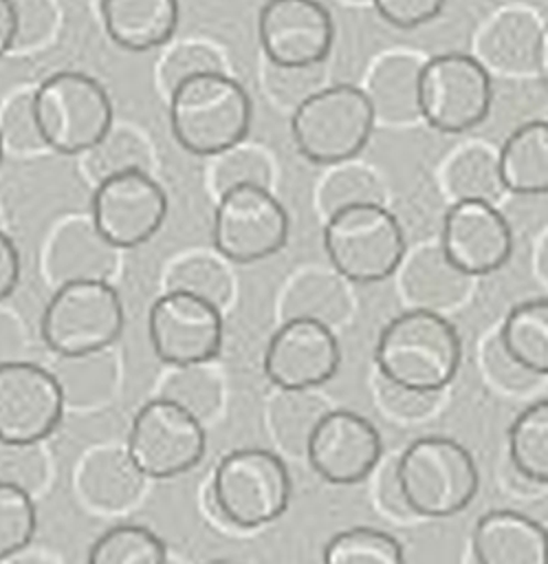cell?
<instances>
[{
    "mask_svg": "<svg viewBox=\"0 0 548 564\" xmlns=\"http://www.w3.org/2000/svg\"><path fill=\"white\" fill-rule=\"evenodd\" d=\"M462 361V341L456 326L442 315L407 308L385 324L374 346V366L381 377L423 392H445Z\"/></svg>",
    "mask_w": 548,
    "mask_h": 564,
    "instance_id": "cell-1",
    "label": "cell"
},
{
    "mask_svg": "<svg viewBox=\"0 0 548 564\" xmlns=\"http://www.w3.org/2000/svg\"><path fill=\"white\" fill-rule=\"evenodd\" d=\"M167 99L172 134L196 156L211 159L249 134L251 97L229 73L198 75L180 84Z\"/></svg>",
    "mask_w": 548,
    "mask_h": 564,
    "instance_id": "cell-2",
    "label": "cell"
},
{
    "mask_svg": "<svg viewBox=\"0 0 548 564\" xmlns=\"http://www.w3.org/2000/svg\"><path fill=\"white\" fill-rule=\"evenodd\" d=\"M396 478L412 516L451 518L464 511L480 489L471 452L449 436H420L396 460Z\"/></svg>",
    "mask_w": 548,
    "mask_h": 564,
    "instance_id": "cell-3",
    "label": "cell"
},
{
    "mask_svg": "<svg viewBox=\"0 0 548 564\" xmlns=\"http://www.w3.org/2000/svg\"><path fill=\"white\" fill-rule=\"evenodd\" d=\"M209 502L218 518L235 529L275 522L291 502V474L280 454L240 447L220 458L209 482Z\"/></svg>",
    "mask_w": 548,
    "mask_h": 564,
    "instance_id": "cell-4",
    "label": "cell"
},
{
    "mask_svg": "<svg viewBox=\"0 0 548 564\" xmlns=\"http://www.w3.org/2000/svg\"><path fill=\"white\" fill-rule=\"evenodd\" d=\"M374 123V110L363 88L332 84L291 115V134L304 159L335 165L352 161L368 145Z\"/></svg>",
    "mask_w": 548,
    "mask_h": 564,
    "instance_id": "cell-5",
    "label": "cell"
},
{
    "mask_svg": "<svg viewBox=\"0 0 548 564\" xmlns=\"http://www.w3.org/2000/svg\"><path fill=\"white\" fill-rule=\"evenodd\" d=\"M324 249L332 269L348 282L374 284L398 271L407 242L385 205H357L326 218Z\"/></svg>",
    "mask_w": 548,
    "mask_h": 564,
    "instance_id": "cell-6",
    "label": "cell"
},
{
    "mask_svg": "<svg viewBox=\"0 0 548 564\" xmlns=\"http://www.w3.org/2000/svg\"><path fill=\"white\" fill-rule=\"evenodd\" d=\"M123 326V302L108 280L57 286L40 319L42 339L57 357L108 350L121 337Z\"/></svg>",
    "mask_w": 548,
    "mask_h": 564,
    "instance_id": "cell-7",
    "label": "cell"
},
{
    "mask_svg": "<svg viewBox=\"0 0 548 564\" xmlns=\"http://www.w3.org/2000/svg\"><path fill=\"white\" fill-rule=\"evenodd\" d=\"M35 112L48 150L84 154L112 128L106 88L79 70L48 75L35 88Z\"/></svg>",
    "mask_w": 548,
    "mask_h": 564,
    "instance_id": "cell-8",
    "label": "cell"
},
{
    "mask_svg": "<svg viewBox=\"0 0 548 564\" xmlns=\"http://www.w3.org/2000/svg\"><path fill=\"white\" fill-rule=\"evenodd\" d=\"M491 73L469 53H440L420 70V115L438 132L458 134L482 123L491 110Z\"/></svg>",
    "mask_w": 548,
    "mask_h": 564,
    "instance_id": "cell-9",
    "label": "cell"
},
{
    "mask_svg": "<svg viewBox=\"0 0 548 564\" xmlns=\"http://www.w3.org/2000/svg\"><path fill=\"white\" fill-rule=\"evenodd\" d=\"M213 247L238 264L275 256L288 240V214L271 187L242 185L218 196Z\"/></svg>",
    "mask_w": 548,
    "mask_h": 564,
    "instance_id": "cell-10",
    "label": "cell"
},
{
    "mask_svg": "<svg viewBox=\"0 0 548 564\" xmlns=\"http://www.w3.org/2000/svg\"><path fill=\"white\" fill-rule=\"evenodd\" d=\"M205 447L202 421L163 397L139 408L128 434V452L147 478L189 471L202 460Z\"/></svg>",
    "mask_w": 548,
    "mask_h": 564,
    "instance_id": "cell-11",
    "label": "cell"
},
{
    "mask_svg": "<svg viewBox=\"0 0 548 564\" xmlns=\"http://www.w3.org/2000/svg\"><path fill=\"white\" fill-rule=\"evenodd\" d=\"M147 333L163 364H209L222 346V315L207 300L167 289L150 306Z\"/></svg>",
    "mask_w": 548,
    "mask_h": 564,
    "instance_id": "cell-12",
    "label": "cell"
},
{
    "mask_svg": "<svg viewBox=\"0 0 548 564\" xmlns=\"http://www.w3.org/2000/svg\"><path fill=\"white\" fill-rule=\"evenodd\" d=\"M167 196L150 172L136 170L95 185L90 218L117 249L147 242L165 223Z\"/></svg>",
    "mask_w": 548,
    "mask_h": 564,
    "instance_id": "cell-13",
    "label": "cell"
},
{
    "mask_svg": "<svg viewBox=\"0 0 548 564\" xmlns=\"http://www.w3.org/2000/svg\"><path fill=\"white\" fill-rule=\"evenodd\" d=\"M64 408L53 370L29 359L0 366V441L40 443L55 432Z\"/></svg>",
    "mask_w": 548,
    "mask_h": 564,
    "instance_id": "cell-14",
    "label": "cell"
},
{
    "mask_svg": "<svg viewBox=\"0 0 548 564\" xmlns=\"http://www.w3.org/2000/svg\"><path fill=\"white\" fill-rule=\"evenodd\" d=\"M257 37L266 62L310 66L326 62L335 24L319 0H266L257 15Z\"/></svg>",
    "mask_w": 548,
    "mask_h": 564,
    "instance_id": "cell-15",
    "label": "cell"
},
{
    "mask_svg": "<svg viewBox=\"0 0 548 564\" xmlns=\"http://www.w3.org/2000/svg\"><path fill=\"white\" fill-rule=\"evenodd\" d=\"M339 364L335 328L313 319H284L264 350L266 377L286 390H315L337 375Z\"/></svg>",
    "mask_w": 548,
    "mask_h": 564,
    "instance_id": "cell-16",
    "label": "cell"
},
{
    "mask_svg": "<svg viewBox=\"0 0 548 564\" xmlns=\"http://www.w3.org/2000/svg\"><path fill=\"white\" fill-rule=\"evenodd\" d=\"M381 452V434L370 419L352 410L330 408L308 441L306 460L326 482L354 485L374 471Z\"/></svg>",
    "mask_w": 548,
    "mask_h": 564,
    "instance_id": "cell-17",
    "label": "cell"
},
{
    "mask_svg": "<svg viewBox=\"0 0 548 564\" xmlns=\"http://www.w3.org/2000/svg\"><path fill=\"white\" fill-rule=\"evenodd\" d=\"M440 247L462 273L480 278L508 262L513 231L493 203L456 200L442 218Z\"/></svg>",
    "mask_w": 548,
    "mask_h": 564,
    "instance_id": "cell-18",
    "label": "cell"
},
{
    "mask_svg": "<svg viewBox=\"0 0 548 564\" xmlns=\"http://www.w3.org/2000/svg\"><path fill=\"white\" fill-rule=\"evenodd\" d=\"M117 251L90 216H70L46 242L44 273L55 289L68 282L108 280L117 269Z\"/></svg>",
    "mask_w": 548,
    "mask_h": 564,
    "instance_id": "cell-19",
    "label": "cell"
},
{
    "mask_svg": "<svg viewBox=\"0 0 548 564\" xmlns=\"http://www.w3.org/2000/svg\"><path fill=\"white\" fill-rule=\"evenodd\" d=\"M544 22L522 7H508L489 18L475 35V59L502 77L537 73Z\"/></svg>",
    "mask_w": 548,
    "mask_h": 564,
    "instance_id": "cell-20",
    "label": "cell"
},
{
    "mask_svg": "<svg viewBox=\"0 0 548 564\" xmlns=\"http://www.w3.org/2000/svg\"><path fill=\"white\" fill-rule=\"evenodd\" d=\"M473 564H548V529L513 509L480 516L471 533Z\"/></svg>",
    "mask_w": 548,
    "mask_h": 564,
    "instance_id": "cell-21",
    "label": "cell"
},
{
    "mask_svg": "<svg viewBox=\"0 0 548 564\" xmlns=\"http://www.w3.org/2000/svg\"><path fill=\"white\" fill-rule=\"evenodd\" d=\"M398 271L407 306L434 313L453 311L464 304L475 280L447 258L440 242L423 245L409 256L405 253Z\"/></svg>",
    "mask_w": 548,
    "mask_h": 564,
    "instance_id": "cell-22",
    "label": "cell"
},
{
    "mask_svg": "<svg viewBox=\"0 0 548 564\" xmlns=\"http://www.w3.org/2000/svg\"><path fill=\"white\" fill-rule=\"evenodd\" d=\"M425 59L409 51H390L374 59L365 77V95L376 123L414 126L420 115V70Z\"/></svg>",
    "mask_w": 548,
    "mask_h": 564,
    "instance_id": "cell-23",
    "label": "cell"
},
{
    "mask_svg": "<svg viewBox=\"0 0 548 564\" xmlns=\"http://www.w3.org/2000/svg\"><path fill=\"white\" fill-rule=\"evenodd\" d=\"M145 478L128 447L110 445L84 458L75 485L88 507L97 511H121L139 500Z\"/></svg>",
    "mask_w": 548,
    "mask_h": 564,
    "instance_id": "cell-24",
    "label": "cell"
},
{
    "mask_svg": "<svg viewBox=\"0 0 548 564\" xmlns=\"http://www.w3.org/2000/svg\"><path fill=\"white\" fill-rule=\"evenodd\" d=\"M178 0H101L108 37L132 53L165 44L178 26Z\"/></svg>",
    "mask_w": 548,
    "mask_h": 564,
    "instance_id": "cell-25",
    "label": "cell"
},
{
    "mask_svg": "<svg viewBox=\"0 0 548 564\" xmlns=\"http://www.w3.org/2000/svg\"><path fill=\"white\" fill-rule=\"evenodd\" d=\"M354 308L348 280L335 269L297 273L282 297V319H313L330 328L343 324Z\"/></svg>",
    "mask_w": 548,
    "mask_h": 564,
    "instance_id": "cell-26",
    "label": "cell"
},
{
    "mask_svg": "<svg viewBox=\"0 0 548 564\" xmlns=\"http://www.w3.org/2000/svg\"><path fill=\"white\" fill-rule=\"evenodd\" d=\"M506 192L519 196L548 194V121L517 126L497 150Z\"/></svg>",
    "mask_w": 548,
    "mask_h": 564,
    "instance_id": "cell-27",
    "label": "cell"
},
{
    "mask_svg": "<svg viewBox=\"0 0 548 564\" xmlns=\"http://www.w3.org/2000/svg\"><path fill=\"white\" fill-rule=\"evenodd\" d=\"M442 187L451 200L497 203L506 192L500 156L486 143H467L458 148L442 167Z\"/></svg>",
    "mask_w": 548,
    "mask_h": 564,
    "instance_id": "cell-28",
    "label": "cell"
},
{
    "mask_svg": "<svg viewBox=\"0 0 548 564\" xmlns=\"http://www.w3.org/2000/svg\"><path fill=\"white\" fill-rule=\"evenodd\" d=\"M330 405L315 390H286L271 399L266 410V421L273 441L288 456H304L308 441Z\"/></svg>",
    "mask_w": 548,
    "mask_h": 564,
    "instance_id": "cell-29",
    "label": "cell"
},
{
    "mask_svg": "<svg viewBox=\"0 0 548 564\" xmlns=\"http://www.w3.org/2000/svg\"><path fill=\"white\" fill-rule=\"evenodd\" d=\"M497 333L504 348L524 368L548 377V297L515 304Z\"/></svg>",
    "mask_w": 548,
    "mask_h": 564,
    "instance_id": "cell-30",
    "label": "cell"
},
{
    "mask_svg": "<svg viewBox=\"0 0 548 564\" xmlns=\"http://www.w3.org/2000/svg\"><path fill=\"white\" fill-rule=\"evenodd\" d=\"M53 375L59 381L66 405L90 408L110 399L117 383V364L108 350L57 357Z\"/></svg>",
    "mask_w": 548,
    "mask_h": 564,
    "instance_id": "cell-31",
    "label": "cell"
},
{
    "mask_svg": "<svg viewBox=\"0 0 548 564\" xmlns=\"http://www.w3.org/2000/svg\"><path fill=\"white\" fill-rule=\"evenodd\" d=\"M508 460L533 485H548V399L524 408L508 427Z\"/></svg>",
    "mask_w": 548,
    "mask_h": 564,
    "instance_id": "cell-32",
    "label": "cell"
},
{
    "mask_svg": "<svg viewBox=\"0 0 548 564\" xmlns=\"http://www.w3.org/2000/svg\"><path fill=\"white\" fill-rule=\"evenodd\" d=\"M86 174L101 183L110 176L125 174V172H150L152 165V150L141 132L130 126H114L84 154Z\"/></svg>",
    "mask_w": 548,
    "mask_h": 564,
    "instance_id": "cell-33",
    "label": "cell"
},
{
    "mask_svg": "<svg viewBox=\"0 0 548 564\" xmlns=\"http://www.w3.org/2000/svg\"><path fill=\"white\" fill-rule=\"evenodd\" d=\"M357 205H385L381 178L361 163H335L317 187V209L326 220L332 214Z\"/></svg>",
    "mask_w": 548,
    "mask_h": 564,
    "instance_id": "cell-34",
    "label": "cell"
},
{
    "mask_svg": "<svg viewBox=\"0 0 548 564\" xmlns=\"http://www.w3.org/2000/svg\"><path fill=\"white\" fill-rule=\"evenodd\" d=\"M86 564H167L163 540L141 524H114L88 549Z\"/></svg>",
    "mask_w": 548,
    "mask_h": 564,
    "instance_id": "cell-35",
    "label": "cell"
},
{
    "mask_svg": "<svg viewBox=\"0 0 548 564\" xmlns=\"http://www.w3.org/2000/svg\"><path fill=\"white\" fill-rule=\"evenodd\" d=\"M321 564H405V553L392 533L374 527H352L326 542Z\"/></svg>",
    "mask_w": 548,
    "mask_h": 564,
    "instance_id": "cell-36",
    "label": "cell"
},
{
    "mask_svg": "<svg viewBox=\"0 0 548 564\" xmlns=\"http://www.w3.org/2000/svg\"><path fill=\"white\" fill-rule=\"evenodd\" d=\"M158 397L176 403L205 423L220 410L222 386L207 364L174 366V370L165 377Z\"/></svg>",
    "mask_w": 548,
    "mask_h": 564,
    "instance_id": "cell-37",
    "label": "cell"
},
{
    "mask_svg": "<svg viewBox=\"0 0 548 564\" xmlns=\"http://www.w3.org/2000/svg\"><path fill=\"white\" fill-rule=\"evenodd\" d=\"M167 289L191 293L224 308L233 295V278L222 260L207 253H191L169 269Z\"/></svg>",
    "mask_w": 548,
    "mask_h": 564,
    "instance_id": "cell-38",
    "label": "cell"
},
{
    "mask_svg": "<svg viewBox=\"0 0 548 564\" xmlns=\"http://www.w3.org/2000/svg\"><path fill=\"white\" fill-rule=\"evenodd\" d=\"M273 167L268 156L253 145L238 143L216 156H211L209 167V185L218 196H222L229 189L242 187V185H262L271 187Z\"/></svg>",
    "mask_w": 548,
    "mask_h": 564,
    "instance_id": "cell-39",
    "label": "cell"
},
{
    "mask_svg": "<svg viewBox=\"0 0 548 564\" xmlns=\"http://www.w3.org/2000/svg\"><path fill=\"white\" fill-rule=\"evenodd\" d=\"M324 62L310 66H284L266 62L262 70L264 95L273 106L291 110V115L317 90L324 88Z\"/></svg>",
    "mask_w": 548,
    "mask_h": 564,
    "instance_id": "cell-40",
    "label": "cell"
},
{
    "mask_svg": "<svg viewBox=\"0 0 548 564\" xmlns=\"http://www.w3.org/2000/svg\"><path fill=\"white\" fill-rule=\"evenodd\" d=\"M207 73H227L222 55L205 42H180L161 57L156 79L169 97L180 84Z\"/></svg>",
    "mask_w": 548,
    "mask_h": 564,
    "instance_id": "cell-41",
    "label": "cell"
},
{
    "mask_svg": "<svg viewBox=\"0 0 548 564\" xmlns=\"http://www.w3.org/2000/svg\"><path fill=\"white\" fill-rule=\"evenodd\" d=\"M37 527L33 496L20 487L0 482V560L24 551Z\"/></svg>",
    "mask_w": 548,
    "mask_h": 564,
    "instance_id": "cell-42",
    "label": "cell"
},
{
    "mask_svg": "<svg viewBox=\"0 0 548 564\" xmlns=\"http://www.w3.org/2000/svg\"><path fill=\"white\" fill-rule=\"evenodd\" d=\"M0 137L4 150L18 154H35L48 150L35 112V88L20 90L4 101L0 110Z\"/></svg>",
    "mask_w": 548,
    "mask_h": 564,
    "instance_id": "cell-43",
    "label": "cell"
},
{
    "mask_svg": "<svg viewBox=\"0 0 548 564\" xmlns=\"http://www.w3.org/2000/svg\"><path fill=\"white\" fill-rule=\"evenodd\" d=\"M480 366L486 381L506 394H522L533 390L544 377L524 368L502 344L500 333L484 339L480 350Z\"/></svg>",
    "mask_w": 548,
    "mask_h": 564,
    "instance_id": "cell-44",
    "label": "cell"
},
{
    "mask_svg": "<svg viewBox=\"0 0 548 564\" xmlns=\"http://www.w3.org/2000/svg\"><path fill=\"white\" fill-rule=\"evenodd\" d=\"M48 478V460L40 443L0 441V482L20 487L31 496L44 487Z\"/></svg>",
    "mask_w": 548,
    "mask_h": 564,
    "instance_id": "cell-45",
    "label": "cell"
},
{
    "mask_svg": "<svg viewBox=\"0 0 548 564\" xmlns=\"http://www.w3.org/2000/svg\"><path fill=\"white\" fill-rule=\"evenodd\" d=\"M374 394H376L379 408L390 419L401 423L425 421L440 408V401H442V392H423V390L405 388L394 381H387L379 372L374 381Z\"/></svg>",
    "mask_w": 548,
    "mask_h": 564,
    "instance_id": "cell-46",
    "label": "cell"
},
{
    "mask_svg": "<svg viewBox=\"0 0 548 564\" xmlns=\"http://www.w3.org/2000/svg\"><path fill=\"white\" fill-rule=\"evenodd\" d=\"M15 13L13 51H35L46 44L57 29V4L53 0H11Z\"/></svg>",
    "mask_w": 548,
    "mask_h": 564,
    "instance_id": "cell-47",
    "label": "cell"
},
{
    "mask_svg": "<svg viewBox=\"0 0 548 564\" xmlns=\"http://www.w3.org/2000/svg\"><path fill=\"white\" fill-rule=\"evenodd\" d=\"M376 13L396 29H416L431 22L445 7V0H372Z\"/></svg>",
    "mask_w": 548,
    "mask_h": 564,
    "instance_id": "cell-48",
    "label": "cell"
},
{
    "mask_svg": "<svg viewBox=\"0 0 548 564\" xmlns=\"http://www.w3.org/2000/svg\"><path fill=\"white\" fill-rule=\"evenodd\" d=\"M24 348H26V335L20 319L13 313L0 308V366L24 359L22 357Z\"/></svg>",
    "mask_w": 548,
    "mask_h": 564,
    "instance_id": "cell-49",
    "label": "cell"
},
{
    "mask_svg": "<svg viewBox=\"0 0 548 564\" xmlns=\"http://www.w3.org/2000/svg\"><path fill=\"white\" fill-rule=\"evenodd\" d=\"M20 253L15 242L0 229V302L9 297L20 282Z\"/></svg>",
    "mask_w": 548,
    "mask_h": 564,
    "instance_id": "cell-50",
    "label": "cell"
},
{
    "mask_svg": "<svg viewBox=\"0 0 548 564\" xmlns=\"http://www.w3.org/2000/svg\"><path fill=\"white\" fill-rule=\"evenodd\" d=\"M379 502L392 516H412L396 478V463H392L379 478Z\"/></svg>",
    "mask_w": 548,
    "mask_h": 564,
    "instance_id": "cell-51",
    "label": "cell"
},
{
    "mask_svg": "<svg viewBox=\"0 0 548 564\" xmlns=\"http://www.w3.org/2000/svg\"><path fill=\"white\" fill-rule=\"evenodd\" d=\"M15 42V13L11 0H0V57L13 51Z\"/></svg>",
    "mask_w": 548,
    "mask_h": 564,
    "instance_id": "cell-52",
    "label": "cell"
},
{
    "mask_svg": "<svg viewBox=\"0 0 548 564\" xmlns=\"http://www.w3.org/2000/svg\"><path fill=\"white\" fill-rule=\"evenodd\" d=\"M537 75L541 79V86L548 93V22L544 24L541 33V46H539V59H537Z\"/></svg>",
    "mask_w": 548,
    "mask_h": 564,
    "instance_id": "cell-53",
    "label": "cell"
},
{
    "mask_svg": "<svg viewBox=\"0 0 548 564\" xmlns=\"http://www.w3.org/2000/svg\"><path fill=\"white\" fill-rule=\"evenodd\" d=\"M537 271H539V278L548 284V236L541 240L537 249Z\"/></svg>",
    "mask_w": 548,
    "mask_h": 564,
    "instance_id": "cell-54",
    "label": "cell"
},
{
    "mask_svg": "<svg viewBox=\"0 0 548 564\" xmlns=\"http://www.w3.org/2000/svg\"><path fill=\"white\" fill-rule=\"evenodd\" d=\"M9 564H55L53 560H48L46 555H37V553H24L20 551L18 555L9 557Z\"/></svg>",
    "mask_w": 548,
    "mask_h": 564,
    "instance_id": "cell-55",
    "label": "cell"
},
{
    "mask_svg": "<svg viewBox=\"0 0 548 564\" xmlns=\"http://www.w3.org/2000/svg\"><path fill=\"white\" fill-rule=\"evenodd\" d=\"M205 564H240V562L227 560V557H216V560H209V562H205Z\"/></svg>",
    "mask_w": 548,
    "mask_h": 564,
    "instance_id": "cell-56",
    "label": "cell"
},
{
    "mask_svg": "<svg viewBox=\"0 0 548 564\" xmlns=\"http://www.w3.org/2000/svg\"><path fill=\"white\" fill-rule=\"evenodd\" d=\"M343 2H348V4H370L372 0H343Z\"/></svg>",
    "mask_w": 548,
    "mask_h": 564,
    "instance_id": "cell-57",
    "label": "cell"
},
{
    "mask_svg": "<svg viewBox=\"0 0 548 564\" xmlns=\"http://www.w3.org/2000/svg\"><path fill=\"white\" fill-rule=\"evenodd\" d=\"M2 156H4V145H2V137H0V163H2Z\"/></svg>",
    "mask_w": 548,
    "mask_h": 564,
    "instance_id": "cell-58",
    "label": "cell"
},
{
    "mask_svg": "<svg viewBox=\"0 0 548 564\" xmlns=\"http://www.w3.org/2000/svg\"><path fill=\"white\" fill-rule=\"evenodd\" d=\"M167 564H176V562H169V560H167Z\"/></svg>",
    "mask_w": 548,
    "mask_h": 564,
    "instance_id": "cell-59",
    "label": "cell"
}]
</instances>
